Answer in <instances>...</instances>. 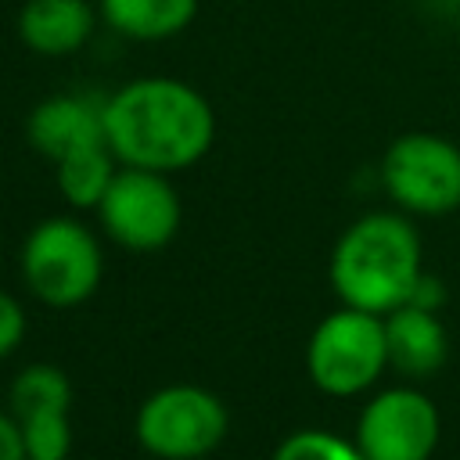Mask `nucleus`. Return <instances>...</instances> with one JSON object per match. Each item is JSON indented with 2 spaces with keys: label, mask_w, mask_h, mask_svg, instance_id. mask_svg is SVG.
Listing matches in <instances>:
<instances>
[{
  "label": "nucleus",
  "mask_w": 460,
  "mask_h": 460,
  "mask_svg": "<svg viewBox=\"0 0 460 460\" xmlns=\"http://www.w3.org/2000/svg\"><path fill=\"white\" fill-rule=\"evenodd\" d=\"M104 137L119 165L180 172L216 144V111L190 83L144 75L104 97Z\"/></svg>",
  "instance_id": "obj_1"
},
{
  "label": "nucleus",
  "mask_w": 460,
  "mask_h": 460,
  "mask_svg": "<svg viewBox=\"0 0 460 460\" xmlns=\"http://www.w3.org/2000/svg\"><path fill=\"white\" fill-rule=\"evenodd\" d=\"M424 273L420 234L406 212H367L352 219L331 252V288L341 305L367 313H392L410 302L413 284Z\"/></svg>",
  "instance_id": "obj_2"
},
{
  "label": "nucleus",
  "mask_w": 460,
  "mask_h": 460,
  "mask_svg": "<svg viewBox=\"0 0 460 460\" xmlns=\"http://www.w3.org/2000/svg\"><path fill=\"white\" fill-rule=\"evenodd\" d=\"M18 270L32 298L50 309H72L93 298L101 288L104 252L86 223L72 216H50L29 230Z\"/></svg>",
  "instance_id": "obj_3"
},
{
  "label": "nucleus",
  "mask_w": 460,
  "mask_h": 460,
  "mask_svg": "<svg viewBox=\"0 0 460 460\" xmlns=\"http://www.w3.org/2000/svg\"><path fill=\"white\" fill-rule=\"evenodd\" d=\"M305 370L313 385L327 395L349 399L367 392L388 370V341L385 316L341 305L327 313L305 345Z\"/></svg>",
  "instance_id": "obj_4"
},
{
  "label": "nucleus",
  "mask_w": 460,
  "mask_h": 460,
  "mask_svg": "<svg viewBox=\"0 0 460 460\" xmlns=\"http://www.w3.org/2000/svg\"><path fill=\"white\" fill-rule=\"evenodd\" d=\"M133 431L155 460H205L223 446L230 413L201 385H162L137 406Z\"/></svg>",
  "instance_id": "obj_5"
},
{
  "label": "nucleus",
  "mask_w": 460,
  "mask_h": 460,
  "mask_svg": "<svg viewBox=\"0 0 460 460\" xmlns=\"http://www.w3.org/2000/svg\"><path fill=\"white\" fill-rule=\"evenodd\" d=\"M381 187L406 216H446L460 208V147L449 137L410 129L381 155Z\"/></svg>",
  "instance_id": "obj_6"
},
{
  "label": "nucleus",
  "mask_w": 460,
  "mask_h": 460,
  "mask_svg": "<svg viewBox=\"0 0 460 460\" xmlns=\"http://www.w3.org/2000/svg\"><path fill=\"white\" fill-rule=\"evenodd\" d=\"M97 219L104 237L119 248L158 252L176 237L183 223V205L169 172L119 165L104 198L97 201Z\"/></svg>",
  "instance_id": "obj_7"
},
{
  "label": "nucleus",
  "mask_w": 460,
  "mask_h": 460,
  "mask_svg": "<svg viewBox=\"0 0 460 460\" xmlns=\"http://www.w3.org/2000/svg\"><path fill=\"white\" fill-rule=\"evenodd\" d=\"M438 435L435 402L413 385H392L363 402L352 442L367 460H431Z\"/></svg>",
  "instance_id": "obj_8"
},
{
  "label": "nucleus",
  "mask_w": 460,
  "mask_h": 460,
  "mask_svg": "<svg viewBox=\"0 0 460 460\" xmlns=\"http://www.w3.org/2000/svg\"><path fill=\"white\" fill-rule=\"evenodd\" d=\"M25 137L36 155L61 162L68 155L104 147V97L90 93H50L43 97L29 119H25Z\"/></svg>",
  "instance_id": "obj_9"
},
{
  "label": "nucleus",
  "mask_w": 460,
  "mask_h": 460,
  "mask_svg": "<svg viewBox=\"0 0 460 460\" xmlns=\"http://www.w3.org/2000/svg\"><path fill=\"white\" fill-rule=\"evenodd\" d=\"M97 18V4L90 0H25L14 14V29L32 54L68 58L90 43Z\"/></svg>",
  "instance_id": "obj_10"
},
{
  "label": "nucleus",
  "mask_w": 460,
  "mask_h": 460,
  "mask_svg": "<svg viewBox=\"0 0 460 460\" xmlns=\"http://www.w3.org/2000/svg\"><path fill=\"white\" fill-rule=\"evenodd\" d=\"M385 341H388V367L410 381L438 374V367L449 356V334L438 313L410 302L385 313Z\"/></svg>",
  "instance_id": "obj_11"
},
{
  "label": "nucleus",
  "mask_w": 460,
  "mask_h": 460,
  "mask_svg": "<svg viewBox=\"0 0 460 460\" xmlns=\"http://www.w3.org/2000/svg\"><path fill=\"white\" fill-rule=\"evenodd\" d=\"M97 14L119 36L155 43L183 32L198 14V0H97Z\"/></svg>",
  "instance_id": "obj_12"
},
{
  "label": "nucleus",
  "mask_w": 460,
  "mask_h": 460,
  "mask_svg": "<svg viewBox=\"0 0 460 460\" xmlns=\"http://www.w3.org/2000/svg\"><path fill=\"white\" fill-rule=\"evenodd\" d=\"M115 172H119V158L111 155L108 144L54 162L58 190L72 208H97V201L104 198Z\"/></svg>",
  "instance_id": "obj_13"
},
{
  "label": "nucleus",
  "mask_w": 460,
  "mask_h": 460,
  "mask_svg": "<svg viewBox=\"0 0 460 460\" xmlns=\"http://www.w3.org/2000/svg\"><path fill=\"white\" fill-rule=\"evenodd\" d=\"M7 410L14 420L32 417V413H50V410H72V381L61 367L54 363H29L14 374L7 388Z\"/></svg>",
  "instance_id": "obj_14"
},
{
  "label": "nucleus",
  "mask_w": 460,
  "mask_h": 460,
  "mask_svg": "<svg viewBox=\"0 0 460 460\" xmlns=\"http://www.w3.org/2000/svg\"><path fill=\"white\" fill-rule=\"evenodd\" d=\"M29 460H68L72 453V410L32 413L18 420Z\"/></svg>",
  "instance_id": "obj_15"
},
{
  "label": "nucleus",
  "mask_w": 460,
  "mask_h": 460,
  "mask_svg": "<svg viewBox=\"0 0 460 460\" xmlns=\"http://www.w3.org/2000/svg\"><path fill=\"white\" fill-rule=\"evenodd\" d=\"M270 460H367L352 438H341L327 428H298L284 435Z\"/></svg>",
  "instance_id": "obj_16"
},
{
  "label": "nucleus",
  "mask_w": 460,
  "mask_h": 460,
  "mask_svg": "<svg viewBox=\"0 0 460 460\" xmlns=\"http://www.w3.org/2000/svg\"><path fill=\"white\" fill-rule=\"evenodd\" d=\"M25 338V309L22 302L0 288V359H7Z\"/></svg>",
  "instance_id": "obj_17"
},
{
  "label": "nucleus",
  "mask_w": 460,
  "mask_h": 460,
  "mask_svg": "<svg viewBox=\"0 0 460 460\" xmlns=\"http://www.w3.org/2000/svg\"><path fill=\"white\" fill-rule=\"evenodd\" d=\"M442 302H446V284L435 277V273H420V280L413 284V291H410V305H420V309H431V313H438L442 309Z\"/></svg>",
  "instance_id": "obj_18"
},
{
  "label": "nucleus",
  "mask_w": 460,
  "mask_h": 460,
  "mask_svg": "<svg viewBox=\"0 0 460 460\" xmlns=\"http://www.w3.org/2000/svg\"><path fill=\"white\" fill-rule=\"evenodd\" d=\"M0 460H29L22 446V428L11 410H0Z\"/></svg>",
  "instance_id": "obj_19"
}]
</instances>
